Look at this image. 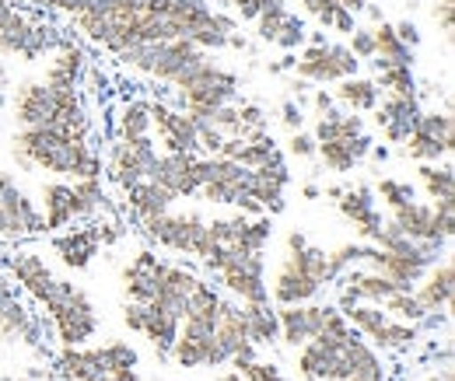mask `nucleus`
<instances>
[{
    "label": "nucleus",
    "mask_w": 455,
    "mask_h": 381,
    "mask_svg": "<svg viewBox=\"0 0 455 381\" xmlns=\"http://www.w3.org/2000/svg\"><path fill=\"white\" fill-rule=\"evenodd\" d=\"M7 155L18 171H28V175H39V171H46L50 179H99L102 175V147H95V140L70 137L50 126L14 130Z\"/></svg>",
    "instance_id": "nucleus-1"
},
{
    "label": "nucleus",
    "mask_w": 455,
    "mask_h": 381,
    "mask_svg": "<svg viewBox=\"0 0 455 381\" xmlns=\"http://www.w3.org/2000/svg\"><path fill=\"white\" fill-rule=\"evenodd\" d=\"M7 112H11L14 130L50 126V130L84 137V140H95V133H99L95 112L88 106V99L81 95V88L77 91H57L43 81H21L7 95Z\"/></svg>",
    "instance_id": "nucleus-2"
},
{
    "label": "nucleus",
    "mask_w": 455,
    "mask_h": 381,
    "mask_svg": "<svg viewBox=\"0 0 455 381\" xmlns=\"http://www.w3.org/2000/svg\"><path fill=\"white\" fill-rule=\"evenodd\" d=\"M287 252L284 259L277 263L274 270V280L270 283V301L277 308L284 305H305V301H315L323 290L337 287V273L330 266V252L312 245L301 231H291L284 238Z\"/></svg>",
    "instance_id": "nucleus-3"
},
{
    "label": "nucleus",
    "mask_w": 455,
    "mask_h": 381,
    "mask_svg": "<svg viewBox=\"0 0 455 381\" xmlns=\"http://www.w3.org/2000/svg\"><path fill=\"white\" fill-rule=\"evenodd\" d=\"M109 193L102 175L99 179H50L39 186V210L46 234L67 231L74 224H88L99 214H106Z\"/></svg>",
    "instance_id": "nucleus-4"
},
{
    "label": "nucleus",
    "mask_w": 455,
    "mask_h": 381,
    "mask_svg": "<svg viewBox=\"0 0 455 381\" xmlns=\"http://www.w3.org/2000/svg\"><path fill=\"white\" fill-rule=\"evenodd\" d=\"M211 56L214 53H207V50L186 43V39H165V43H137V46L116 53V60H119L126 70H133V74H140V77H148V81L179 88V84H186Z\"/></svg>",
    "instance_id": "nucleus-5"
},
{
    "label": "nucleus",
    "mask_w": 455,
    "mask_h": 381,
    "mask_svg": "<svg viewBox=\"0 0 455 381\" xmlns=\"http://www.w3.org/2000/svg\"><path fill=\"white\" fill-rule=\"evenodd\" d=\"M39 312H46V319L53 326V343L60 350L63 346H84L102 329V319H99V308H95L92 294L81 283L63 280V276H57V283L50 287L46 301L39 305Z\"/></svg>",
    "instance_id": "nucleus-6"
},
{
    "label": "nucleus",
    "mask_w": 455,
    "mask_h": 381,
    "mask_svg": "<svg viewBox=\"0 0 455 381\" xmlns=\"http://www.w3.org/2000/svg\"><path fill=\"white\" fill-rule=\"evenodd\" d=\"M207 276H214V287L238 301V305H267L270 283H267V252H235L214 249L211 259L200 263Z\"/></svg>",
    "instance_id": "nucleus-7"
},
{
    "label": "nucleus",
    "mask_w": 455,
    "mask_h": 381,
    "mask_svg": "<svg viewBox=\"0 0 455 381\" xmlns=\"http://www.w3.org/2000/svg\"><path fill=\"white\" fill-rule=\"evenodd\" d=\"M67 36L50 21H36L18 4L0 0V56L18 63H36L50 56Z\"/></svg>",
    "instance_id": "nucleus-8"
},
{
    "label": "nucleus",
    "mask_w": 455,
    "mask_h": 381,
    "mask_svg": "<svg viewBox=\"0 0 455 381\" xmlns=\"http://www.w3.org/2000/svg\"><path fill=\"white\" fill-rule=\"evenodd\" d=\"M140 234L158 245L162 252H175V256H189L196 263L211 259V252L218 249L207 234V218L200 210H175L172 207L169 214H158V218H148L137 224Z\"/></svg>",
    "instance_id": "nucleus-9"
},
{
    "label": "nucleus",
    "mask_w": 455,
    "mask_h": 381,
    "mask_svg": "<svg viewBox=\"0 0 455 381\" xmlns=\"http://www.w3.org/2000/svg\"><path fill=\"white\" fill-rule=\"evenodd\" d=\"M238 91H242V77H238L235 70L221 67V63L211 56L186 84L172 88L169 102L175 109L186 112V115H193V119H204V115H211L214 109L235 102Z\"/></svg>",
    "instance_id": "nucleus-10"
},
{
    "label": "nucleus",
    "mask_w": 455,
    "mask_h": 381,
    "mask_svg": "<svg viewBox=\"0 0 455 381\" xmlns=\"http://www.w3.org/2000/svg\"><path fill=\"white\" fill-rule=\"evenodd\" d=\"M343 315H347L350 329H354L361 339H368V343H371L379 353H386V357H413V353L420 350V343H424L420 329L413 326V322H399L393 315H386L382 305L357 301V305H350Z\"/></svg>",
    "instance_id": "nucleus-11"
},
{
    "label": "nucleus",
    "mask_w": 455,
    "mask_h": 381,
    "mask_svg": "<svg viewBox=\"0 0 455 381\" xmlns=\"http://www.w3.org/2000/svg\"><path fill=\"white\" fill-rule=\"evenodd\" d=\"M403 158L417 164H438L452 162L455 155V119L452 109H438V106H424L406 144L399 147Z\"/></svg>",
    "instance_id": "nucleus-12"
},
{
    "label": "nucleus",
    "mask_w": 455,
    "mask_h": 381,
    "mask_svg": "<svg viewBox=\"0 0 455 381\" xmlns=\"http://www.w3.org/2000/svg\"><path fill=\"white\" fill-rule=\"evenodd\" d=\"M294 77L308 81V84H337L343 77H354L361 74V60L347 50V43H319V46H301L294 53V67H291Z\"/></svg>",
    "instance_id": "nucleus-13"
},
{
    "label": "nucleus",
    "mask_w": 455,
    "mask_h": 381,
    "mask_svg": "<svg viewBox=\"0 0 455 381\" xmlns=\"http://www.w3.org/2000/svg\"><path fill=\"white\" fill-rule=\"evenodd\" d=\"M0 339L11 346H25L39 357H50V343H53V326L46 319V312H36L28 301L11 298L0 308Z\"/></svg>",
    "instance_id": "nucleus-14"
},
{
    "label": "nucleus",
    "mask_w": 455,
    "mask_h": 381,
    "mask_svg": "<svg viewBox=\"0 0 455 381\" xmlns=\"http://www.w3.org/2000/svg\"><path fill=\"white\" fill-rule=\"evenodd\" d=\"M158 158V144L155 137H140V140H119V137H109L106 151H102V175L113 179V186L130 189L133 182L148 179L151 175V164Z\"/></svg>",
    "instance_id": "nucleus-15"
},
{
    "label": "nucleus",
    "mask_w": 455,
    "mask_h": 381,
    "mask_svg": "<svg viewBox=\"0 0 455 381\" xmlns=\"http://www.w3.org/2000/svg\"><path fill=\"white\" fill-rule=\"evenodd\" d=\"M151 109V137L165 155H204L196 119L175 109L169 99H148Z\"/></svg>",
    "instance_id": "nucleus-16"
},
{
    "label": "nucleus",
    "mask_w": 455,
    "mask_h": 381,
    "mask_svg": "<svg viewBox=\"0 0 455 381\" xmlns=\"http://www.w3.org/2000/svg\"><path fill=\"white\" fill-rule=\"evenodd\" d=\"M389 220L413 242H442L449 245L455 234V203H424L413 200L389 214Z\"/></svg>",
    "instance_id": "nucleus-17"
},
{
    "label": "nucleus",
    "mask_w": 455,
    "mask_h": 381,
    "mask_svg": "<svg viewBox=\"0 0 455 381\" xmlns=\"http://www.w3.org/2000/svg\"><path fill=\"white\" fill-rule=\"evenodd\" d=\"M0 218L7 238H32V234H46L39 200L18 182L14 171H0Z\"/></svg>",
    "instance_id": "nucleus-18"
},
{
    "label": "nucleus",
    "mask_w": 455,
    "mask_h": 381,
    "mask_svg": "<svg viewBox=\"0 0 455 381\" xmlns=\"http://www.w3.org/2000/svg\"><path fill=\"white\" fill-rule=\"evenodd\" d=\"M0 270L7 273V280L18 287V294H25L32 305H43L46 294H50V287L57 283V273L50 270V263L39 252H32V249L11 252Z\"/></svg>",
    "instance_id": "nucleus-19"
},
{
    "label": "nucleus",
    "mask_w": 455,
    "mask_h": 381,
    "mask_svg": "<svg viewBox=\"0 0 455 381\" xmlns=\"http://www.w3.org/2000/svg\"><path fill=\"white\" fill-rule=\"evenodd\" d=\"M165 266H169V259L158 256L155 249H140V252H133V256L119 266L123 301H140V305H148V301L158 294V283H162Z\"/></svg>",
    "instance_id": "nucleus-20"
},
{
    "label": "nucleus",
    "mask_w": 455,
    "mask_h": 381,
    "mask_svg": "<svg viewBox=\"0 0 455 381\" xmlns=\"http://www.w3.org/2000/svg\"><path fill=\"white\" fill-rule=\"evenodd\" d=\"M252 339H249V326H245V308L238 301L225 298L221 305V315H218V326H214V336H211V361L207 368H228V361L242 350H249Z\"/></svg>",
    "instance_id": "nucleus-21"
},
{
    "label": "nucleus",
    "mask_w": 455,
    "mask_h": 381,
    "mask_svg": "<svg viewBox=\"0 0 455 381\" xmlns=\"http://www.w3.org/2000/svg\"><path fill=\"white\" fill-rule=\"evenodd\" d=\"M337 210H340V218L347 224H354L357 242H371L379 234V227L386 224L382 207H379V200H375L368 182H347L343 196L337 200Z\"/></svg>",
    "instance_id": "nucleus-22"
},
{
    "label": "nucleus",
    "mask_w": 455,
    "mask_h": 381,
    "mask_svg": "<svg viewBox=\"0 0 455 381\" xmlns=\"http://www.w3.org/2000/svg\"><path fill=\"white\" fill-rule=\"evenodd\" d=\"M88 67H92L88 50L81 43H74V39H63L57 50L50 53V63H46V70H43L39 81L50 84V88H57V91H77L84 84Z\"/></svg>",
    "instance_id": "nucleus-23"
},
{
    "label": "nucleus",
    "mask_w": 455,
    "mask_h": 381,
    "mask_svg": "<svg viewBox=\"0 0 455 381\" xmlns=\"http://www.w3.org/2000/svg\"><path fill=\"white\" fill-rule=\"evenodd\" d=\"M420 109H424V102L417 95H382V102L375 106L371 115H375V126H379L382 140L393 144V147H403Z\"/></svg>",
    "instance_id": "nucleus-24"
},
{
    "label": "nucleus",
    "mask_w": 455,
    "mask_h": 381,
    "mask_svg": "<svg viewBox=\"0 0 455 381\" xmlns=\"http://www.w3.org/2000/svg\"><path fill=\"white\" fill-rule=\"evenodd\" d=\"M343 381H396V371L389 368L386 353L350 332L343 343Z\"/></svg>",
    "instance_id": "nucleus-25"
},
{
    "label": "nucleus",
    "mask_w": 455,
    "mask_h": 381,
    "mask_svg": "<svg viewBox=\"0 0 455 381\" xmlns=\"http://www.w3.org/2000/svg\"><path fill=\"white\" fill-rule=\"evenodd\" d=\"M326 312L330 305H319V301H305V305H284L277 308V322H281V346L287 350H298L305 346L312 336H319L326 326Z\"/></svg>",
    "instance_id": "nucleus-26"
},
{
    "label": "nucleus",
    "mask_w": 455,
    "mask_h": 381,
    "mask_svg": "<svg viewBox=\"0 0 455 381\" xmlns=\"http://www.w3.org/2000/svg\"><path fill=\"white\" fill-rule=\"evenodd\" d=\"M53 252H57L60 263H63L67 270H74V273L88 270V266L99 259V252H102L95 220L77 224V227H67V231H57V234H53Z\"/></svg>",
    "instance_id": "nucleus-27"
},
{
    "label": "nucleus",
    "mask_w": 455,
    "mask_h": 381,
    "mask_svg": "<svg viewBox=\"0 0 455 381\" xmlns=\"http://www.w3.org/2000/svg\"><path fill=\"white\" fill-rule=\"evenodd\" d=\"M148 179L165 186L175 200H196V189H200L196 155H165V151H158Z\"/></svg>",
    "instance_id": "nucleus-28"
},
{
    "label": "nucleus",
    "mask_w": 455,
    "mask_h": 381,
    "mask_svg": "<svg viewBox=\"0 0 455 381\" xmlns=\"http://www.w3.org/2000/svg\"><path fill=\"white\" fill-rule=\"evenodd\" d=\"M417 301L424 305V312H452V294H455V266L452 256H442L438 263H431L424 276L413 287Z\"/></svg>",
    "instance_id": "nucleus-29"
},
{
    "label": "nucleus",
    "mask_w": 455,
    "mask_h": 381,
    "mask_svg": "<svg viewBox=\"0 0 455 381\" xmlns=\"http://www.w3.org/2000/svg\"><path fill=\"white\" fill-rule=\"evenodd\" d=\"M371 147H375V140H371L368 133H357V137H343V140H323V144H315V158L323 162L326 171L347 175V171H354V168H361V164L368 162Z\"/></svg>",
    "instance_id": "nucleus-30"
},
{
    "label": "nucleus",
    "mask_w": 455,
    "mask_h": 381,
    "mask_svg": "<svg viewBox=\"0 0 455 381\" xmlns=\"http://www.w3.org/2000/svg\"><path fill=\"white\" fill-rule=\"evenodd\" d=\"M179 200L172 196L165 186H158L155 179H140L133 182L130 189H123V210L133 218V224L148 218H158V214H169Z\"/></svg>",
    "instance_id": "nucleus-31"
},
{
    "label": "nucleus",
    "mask_w": 455,
    "mask_h": 381,
    "mask_svg": "<svg viewBox=\"0 0 455 381\" xmlns=\"http://www.w3.org/2000/svg\"><path fill=\"white\" fill-rule=\"evenodd\" d=\"M333 102L347 112L371 115L375 106L382 102V88L375 84V77H361V74H354V77L337 81V88H333Z\"/></svg>",
    "instance_id": "nucleus-32"
},
{
    "label": "nucleus",
    "mask_w": 455,
    "mask_h": 381,
    "mask_svg": "<svg viewBox=\"0 0 455 381\" xmlns=\"http://www.w3.org/2000/svg\"><path fill=\"white\" fill-rule=\"evenodd\" d=\"M113 137H119V140L151 137V109H148V99H119V102H116Z\"/></svg>",
    "instance_id": "nucleus-33"
},
{
    "label": "nucleus",
    "mask_w": 455,
    "mask_h": 381,
    "mask_svg": "<svg viewBox=\"0 0 455 381\" xmlns=\"http://www.w3.org/2000/svg\"><path fill=\"white\" fill-rule=\"evenodd\" d=\"M371 36H375V60H368L371 67H393V63L413 67V50L396 36L393 21H379V25H371Z\"/></svg>",
    "instance_id": "nucleus-34"
},
{
    "label": "nucleus",
    "mask_w": 455,
    "mask_h": 381,
    "mask_svg": "<svg viewBox=\"0 0 455 381\" xmlns=\"http://www.w3.org/2000/svg\"><path fill=\"white\" fill-rule=\"evenodd\" d=\"M245 308V326H249V339L252 346L267 350V346H277L281 339V322H277V305L267 301V305H242Z\"/></svg>",
    "instance_id": "nucleus-35"
},
{
    "label": "nucleus",
    "mask_w": 455,
    "mask_h": 381,
    "mask_svg": "<svg viewBox=\"0 0 455 381\" xmlns=\"http://www.w3.org/2000/svg\"><path fill=\"white\" fill-rule=\"evenodd\" d=\"M417 182L427 196V203H455V171L452 162L420 164L417 168Z\"/></svg>",
    "instance_id": "nucleus-36"
},
{
    "label": "nucleus",
    "mask_w": 455,
    "mask_h": 381,
    "mask_svg": "<svg viewBox=\"0 0 455 381\" xmlns=\"http://www.w3.org/2000/svg\"><path fill=\"white\" fill-rule=\"evenodd\" d=\"M371 193H375L379 207H386L389 214L417 200V186H413L410 179H399V175H382V179L371 186Z\"/></svg>",
    "instance_id": "nucleus-37"
},
{
    "label": "nucleus",
    "mask_w": 455,
    "mask_h": 381,
    "mask_svg": "<svg viewBox=\"0 0 455 381\" xmlns=\"http://www.w3.org/2000/svg\"><path fill=\"white\" fill-rule=\"evenodd\" d=\"M375 84L382 88V95H417V74L413 67H375Z\"/></svg>",
    "instance_id": "nucleus-38"
},
{
    "label": "nucleus",
    "mask_w": 455,
    "mask_h": 381,
    "mask_svg": "<svg viewBox=\"0 0 455 381\" xmlns=\"http://www.w3.org/2000/svg\"><path fill=\"white\" fill-rule=\"evenodd\" d=\"M382 312H386V315H393V319H399V322H413V326L427 315L413 290H396L393 298H386V301H382Z\"/></svg>",
    "instance_id": "nucleus-39"
},
{
    "label": "nucleus",
    "mask_w": 455,
    "mask_h": 381,
    "mask_svg": "<svg viewBox=\"0 0 455 381\" xmlns=\"http://www.w3.org/2000/svg\"><path fill=\"white\" fill-rule=\"evenodd\" d=\"M305 36H308L305 18L294 14V11H287V18L281 21V28H277V36H274L270 46H277V50H284V53H298V50L305 46Z\"/></svg>",
    "instance_id": "nucleus-40"
},
{
    "label": "nucleus",
    "mask_w": 455,
    "mask_h": 381,
    "mask_svg": "<svg viewBox=\"0 0 455 381\" xmlns=\"http://www.w3.org/2000/svg\"><path fill=\"white\" fill-rule=\"evenodd\" d=\"M284 158H294V162H315V137H312V130H294V133H287Z\"/></svg>",
    "instance_id": "nucleus-41"
},
{
    "label": "nucleus",
    "mask_w": 455,
    "mask_h": 381,
    "mask_svg": "<svg viewBox=\"0 0 455 381\" xmlns=\"http://www.w3.org/2000/svg\"><path fill=\"white\" fill-rule=\"evenodd\" d=\"M347 50L357 56L361 63L375 60V36H371V25H357V28L347 36Z\"/></svg>",
    "instance_id": "nucleus-42"
},
{
    "label": "nucleus",
    "mask_w": 455,
    "mask_h": 381,
    "mask_svg": "<svg viewBox=\"0 0 455 381\" xmlns=\"http://www.w3.org/2000/svg\"><path fill=\"white\" fill-rule=\"evenodd\" d=\"M277 123L284 126L287 133H294V130H305V123H308V115L305 109L294 102V99H284L281 106H277Z\"/></svg>",
    "instance_id": "nucleus-43"
},
{
    "label": "nucleus",
    "mask_w": 455,
    "mask_h": 381,
    "mask_svg": "<svg viewBox=\"0 0 455 381\" xmlns=\"http://www.w3.org/2000/svg\"><path fill=\"white\" fill-rule=\"evenodd\" d=\"M452 14H455L452 0H435L431 18H435V25H438V32L445 36V43H449V46H452Z\"/></svg>",
    "instance_id": "nucleus-44"
},
{
    "label": "nucleus",
    "mask_w": 455,
    "mask_h": 381,
    "mask_svg": "<svg viewBox=\"0 0 455 381\" xmlns=\"http://www.w3.org/2000/svg\"><path fill=\"white\" fill-rule=\"evenodd\" d=\"M333 106H337V102H333V91H326V88H315V91H308V102H305V109H312L315 115L330 112Z\"/></svg>",
    "instance_id": "nucleus-45"
},
{
    "label": "nucleus",
    "mask_w": 455,
    "mask_h": 381,
    "mask_svg": "<svg viewBox=\"0 0 455 381\" xmlns=\"http://www.w3.org/2000/svg\"><path fill=\"white\" fill-rule=\"evenodd\" d=\"M393 28H396V36L410 46V50H417V46H420V28H417V21L403 18V21H393Z\"/></svg>",
    "instance_id": "nucleus-46"
},
{
    "label": "nucleus",
    "mask_w": 455,
    "mask_h": 381,
    "mask_svg": "<svg viewBox=\"0 0 455 381\" xmlns=\"http://www.w3.org/2000/svg\"><path fill=\"white\" fill-rule=\"evenodd\" d=\"M231 4H235V11H238V18H242V21H252L263 0H231Z\"/></svg>",
    "instance_id": "nucleus-47"
},
{
    "label": "nucleus",
    "mask_w": 455,
    "mask_h": 381,
    "mask_svg": "<svg viewBox=\"0 0 455 381\" xmlns=\"http://www.w3.org/2000/svg\"><path fill=\"white\" fill-rule=\"evenodd\" d=\"M294 67V53H284L281 60H274V63H267V74H274V77H284L287 70Z\"/></svg>",
    "instance_id": "nucleus-48"
},
{
    "label": "nucleus",
    "mask_w": 455,
    "mask_h": 381,
    "mask_svg": "<svg viewBox=\"0 0 455 381\" xmlns=\"http://www.w3.org/2000/svg\"><path fill=\"white\" fill-rule=\"evenodd\" d=\"M7 95H11V74H7V63H0V112L7 109Z\"/></svg>",
    "instance_id": "nucleus-49"
},
{
    "label": "nucleus",
    "mask_w": 455,
    "mask_h": 381,
    "mask_svg": "<svg viewBox=\"0 0 455 381\" xmlns=\"http://www.w3.org/2000/svg\"><path fill=\"white\" fill-rule=\"evenodd\" d=\"M11 298H18V287H14L11 280H7V273L0 270V308H4V305H7Z\"/></svg>",
    "instance_id": "nucleus-50"
},
{
    "label": "nucleus",
    "mask_w": 455,
    "mask_h": 381,
    "mask_svg": "<svg viewBox=\"0 0 455 381\" xmlns=\"http://www.w3.org/2000/svg\"><path fill=\"white\" fill-rule=\"evenodd\" d=\"M424 381H455L452 364H438V368H431V371H427V378H424Z\"/></svg>",
    "instance_id": "nucleus-51"
},
{
    "label": "nucleus",
    "mask_w": 455,
    "mask_h": 381,
    "mask_svg": "<svg viewBox=\"0 0 455 381\" xmlns=\"http://www.w3.org/2000/svg\"><path fill=\"white\" fill-rule=\"evenodd\" d=\"M301 196H305V200H323V186H319L315 179H305V182H301Z\"/></svg>",
    "instance_id": "nucleus-52"
},
{
    "label": "nucleus",
    "mask_w": 455,
    "mask_h": 381,
    "mask_svg": "<svg viewBox=\"0 0 455 381\" xmlns=\"http://www.w3.org/2000/svg\"><path fill=\"white\" fill-rule=\"evenodd\" d=\"M343 189H347V182H330V186H323V200L337 203V200L343 196Z\"/></svg>",
    "instance_id": "nucleus-53"
},
{
    "label": "nucleus",
    "mask_w": 455,
    "mask_h": 381,
    "mask_svg": "<svg viewBox=\"0 0 455 381\" xmlns=\"http://www.w3.org/2000/svg\"><path fill=\"white\" fill-rule=\"evenodd\" d=\"M39 381H60V378H57V375H43Z\"/></svg>",
    "instance_id": "nucleus-54"
},
{
    "label": "nucleus",
    "mask_w": 455,
    "mask_h": 381,
    "mask_svg": "<svg viewBox=\"0 0 455 381\" xmlns=\"http://www.w3.org/2000/svg\"><path fill=\"white\" fill-rule=\"evenodd\" d=\"M0 238H7V231H4V218H0Z\"/></svg>",
    "instance_id": "nucleus-55"
},
{
    "label": "nucleus",
    "mask_w": 455,
    "mask_h": 381,
    "mask_svg": "<svg viewBox=\"0 0 455 381\" xmlns=\"http://www.w3.org/2000/svg\"><path fill=\"white\" fill-rule=\"evenodd\" d=\"M0 115H4V112H0Z\"/></svg>",
    "instance_id": "nucleus-56"
},
{
    "label": "nucleus",
    "mask_w": 455,
    "mask_h": 381,
    "mask_svg": "<svg viewBox=\"0 0 455 381\" xmlns=\"http://www.w3.org/2000/svg\"><path fill=\"white\" fill-rule=\"evenodd\" d=\"M238 381H242V378H238Z\"/></svg>",
    "instance_id": "nucleus-57"
}]
</instances>
